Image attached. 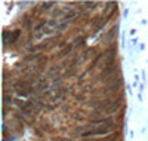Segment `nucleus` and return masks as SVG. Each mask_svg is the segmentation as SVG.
<instances>
[{
  "instance_id": "obj_3",
  "label": "nucleus",
  "mask_w": 148,
  "mask_h": 141,
  "mask_svg": "<svg viewBox=\"0 0 148 141\" xmlns=\"http://www.w3.org/2000/svg\"><path fill=\"white\" fill-rule=\"evenodd\" d=\"M111 120H113V118H107V119H98V120H95V119H93V120L90 122V125H107V123L110 125V123H111Z\"/></svg>"
},
{
  "instance_id": "obj_6",
  "label": "nucleus",
  "mask_w": 148,
  "mask_h": 141,
  "mask_svg": "<svg viewBox=\"0 0 148 141\" xmlns=\"http://www.w3.org/2000/svg\"><path fill=\"white\" fill-rule=\"evenodd\" d=\"M31 94V88L30 89H18V95L19 97H28Z\"/></svg>"
},
{
  "instance_id": "obj_7",
  "label": "nucleus",
  "mask_w": 148,
  "mask_h": 141,
  "mask_svg": "<svg viewBox=\"0 0 148 141\" xmlns=\"http://www.w3.org/2000/svg\"><path fill=\"white\" fill-rule=\"evenodd\" d=\"M116 30H117V27H114V28H111V30H110V33H108V34L105 36V39H111V37H113V36L116 34Z\"/></svg>"
},
{
  "instance_id": "obj_12",
  "label": "nucleus",
  "mask_w": 148,
  "mask_h": 141,
  "mask_svg": "<svg viewBox=\"0 0 148 141\" xmlns=\"http://www.w3.org/2000/svg\"><path fill=\"white\" fill-rule=\"evenodd\" d=\"M43 33H45V34H52V33H53V30H52L51 27H46V28L43 30Z\"/></svg>"
},
{
  "instance_id": "obj_4",
  "label": "nucleus",
  "mask_w": 148,
  "mask_h": 141,
  "mask_svg": "<svg viewBox=\"0 0 148 141\" xmlns=\"http://www.w3.org/2000/svg\"><path fill=\"white\" fill-rule=\"evenodd\" d=\"M71 50H73V46H67L65 49H62V50H61V52L58 54V58H64V57H67V54H70Z\"/></svg>"
},
{
  "instance_id": "obj_5",
  "label": "nucleus",
  "mask_w": 148,
  "mask_h": 141,
  "mask_svg": "<svg viewBox=\"0 0 148 141\" xmlns=\"http://www.w3.org/2000/svg\"><path fill=\"white\" fill-rule=\"evenodd\" d=\"M77 17V12L76 10H71V12H68V14H65V17H64V21H71V19H74Z\"/></svg>"
},
{
  "instance_id": "obj_13",
  "label": "nucleus",
  "mask_w": 148,
  "mask_h": 141,
  "mask_svg": "<svg viewBox=\"0 0 148 141\" xmlns=\"http://www.w3.org/2000/svg\"><path fill=\"white\" fill-rule=\"evenodd\" d=\"M64 45H65V42L62 40V42H61V43H58V48H64Z\"/></svg>"
},
{
  "instance_id": "obj_11",
  "label": "nucleus",
  "mask_w": 148,
  "mask_h": 141,
  "mask_svg": "<svg viewBox=\"0 0 148 141\" xmlns=\"http://www.w3.org/2000/svg\"><path fill=\"white\" fill-rule=\"evenodd\" d=\"M82 42H83V37H77V39L74 40V46H79Z\"/></svg>"
},
{
  "instance_id": "obj_10",
  "label": "nucleus",
  "mask_w": 148,
  "mask_h": 141,
  "mask_svg": "<svg viewBox=\"0 0 148 141\" xmlns=\"http://www.w3.org/2000/svg\"><path fill=\"white\" fill-rule=\"evenodd\" d=\"M61 15H64V10H59V9H58V10L53 12V17H55V18H56V17H61Z\"/></svg>"
},
{
  "instance_id": "obj_1",
  "label": "nucleus",
  "mask_w": 148,
  "mask_h": 141,
  "mask_svg": "<svg viewBox=\"0 0 148 141\" xmlns=\"http://www.w3.org/2000/svg\"><path fill=\"white\" fill-rule=\"evenodd\" d=\"M116 129V125H108V126H102V128H98V129H93V131H89V132H84L83 137H89V135H105L108 134L110 131H114Z\"/></svg>"
},
{
  "instance_id": "obj_9",
  "label": "nucleus",
  "mask_w": 148,
  "mask_h": 141,
  "mask_svg": "<svg viewBox=\"0 0 148 141\" xmlns=\"http://www.w3.org/2000/svg\"><path fill=\"white\" fill-rule=\"evenodd\" d=\"M53 5H55L53 2H49V3H43V9H45V10H47V9H51V8H52Z\"/></svg>"
},
{
  "instance_id": "obj_8",
  "label": "nucleus",
  "mask_w": 148,
  "mask_h": 141,
  "mask_svg": "<svg viewBox=\"0 0 148 141\" xmlns=\"http://www.w3.org/2000/svg\"><path fill=\"white\" fill-rule=\"evenodd\" d=\"M98 3H93V2H84L83 6H88V9H93V6H96Z\"/></svg>"
},
{
  "instance_id": "obj_2",
  "label": "nucleus",
  "mask_w": 148,
  "mask_h": 141,
  "mask_svg": "<svg viewBox=\"0 0 148 141\" xmlns=\"http://www.w3.org/2000/svg\"><path fill=\"white\" fill-rule=\"evenodd\" d=\"M116 67H117V64H113L111 67H105V68H104V71L101 73V76H99V77H105V76L113 74V73L116 71Z\"/></svg>"
}]
</instances>
